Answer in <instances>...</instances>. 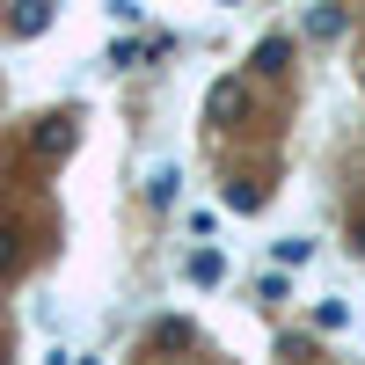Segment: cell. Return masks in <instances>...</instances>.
<instances>
[{
  "label": "cell",
  "instance_id": "obj_1",
  "mask_svg": "<svg viewBox=\"0 0 365 365\" xmlns=\"http://www.w3.org/2000/svg\"><path fill=\"white\" fill-rule=\"evenodd\" d=\"M66 146H73V117H44V125H37V154H44V161H58Z\"/></svg>",
  "mask_w": 365,
  "mask_h": 365
},
{
  "label": "cell",
  "instance_id": "obj_2",
  "mask_svg": "<svg viewBox=\"0 0 365 365\" xmlns=\"http://www.w3.org/2000/svg\"><path fill=\"white\" fill-rule=\"evenodd\" d=\"M285 58H292V44H285V37H263V44L249 51V66H256V73H285Z\"/></svg>",
  "mask_w": 365,
  "mask_h": 365
},
{
  "label": "cell",
  "instance_id": "obj_3",
  "mask_svg": "<svg viewBox=\"0 0 365 365\" xmlns=\"http://www.w3.org/2000/svg\"><path fill=\"white\" fill-rule=\"evenodd\" d=\"M44 22H51V0H22V15H15V37H37Z\"/></svg>",
  "mask_w": 365,
  "mask_h": 365
},
{
  "label": "cell",
  "instance_id": "obj_4",
  "mask_svg": "<svg viewBox=\"0 0 365 365\" xmlns=\"http://www.w3.org/2000/svg\"><path fill=\"white\" fill-rule=\"evenodd\" d=\"M241 110V81H220V88H212V117H234Z\"/></svg>",
  "mask_w": 365,
  "mask_h": 365
},
{
  "label": "cell",
  "instance_id": "obj_5",
  "mask_svg": "<svg viewBox=\"0 0 365 365\" xmlns=\"http://www.w3.org/2000/svg\"><path fill=\"white\" fill-rule=\"evenodd\" d=\"M220 270H227V263L212 256V249H197V256H190V278H197V285H220Z\"/></svg>",
  "mask_w": 365,
  "mask_h": 365
},
{
  "label": "cell",
  "instance_id": "obj_6",
  "mask_svg": "<svg viewBox=\"0 0 365 365\" xmlns=\"http://www.w3.org/2000/svg\"><path fill=\"white\" fill-rule=\"evenodd\" d=\"M307 256H314L307 234H285V241H278V263H307Z\"/></svg>",
  "mask_w": 365,
  "mask_h": 365
},
{
  "label": "cell",
  "instance_id": "obj_7",
  "mask_svg": "<svg viewBox=\"0 0 365 365\" xmlns=\"http://www.w3.org/2000/svg\"><path fill=\"white\" fill-rule=\"evenodd\" d=\"M227 205H234V212H256L263 190H256V182H227Z\"/></svg>",
  "mask_w": 365,
  "mask_h": 365
},
{
  "label": "cell",
  "instance_id": "obj_8",
  "mask_svg": "<svg viewBox=\"0 0 365 365\" xmlns=\"http://www.w3.org/2000/svg\"><path fill=\"white\" fill-rule=\"evenodd\" d=\"M175 182H182L175 168H154V182H146V197H154V205H168V197H175Z\"/></svg>",
  "mask_w": 365,
  "mask_h": 365
},
{
  "label": "cell",
  "instance_id": "obj_9",
  "mask_svg": "<svg viewBox=\"0 0 365 365\" xmlns=\"http://www.w3.org/2000/svg\"><path fill=\"white\" fill-rule=\"evenodd\" d=\"M336 29H344V8H322V15L307 22V37H336Z\"/></svg>",
  "mask_w": 365,
  "mask_h": 365
},
{
  "label": "cell",
  "instance_id": "obj_10",
  "mask_svg": "<svg viewBox=\"0 0 365 365\" xmlns=\"http://www.w3.org/2000/svg\"><path fill=\"white\" fill-rule=\"evenodd\" d=\"M314 322H322V329H344V322H351V307H344V299H322Z\"/></svg>",
  "mask_w": 365,
  "mask_h": 365
},
{
  "label": "cell",
  "instance_id": "obj_11",
  "mask_svg": "<svg viewBox=\"0 0 365 365\" xmlns=\"http://www.w3.org/2000/svg\"><path fill=\"white\" fill-rule=\"evenodd\" d=\"M351 249H358V256H365V220H351Z\"/></svg>",
  "mask_w": 365,
  "mask_h": 365
},
{
  "label": "cell",
  "instance_id": "obj_12",
  "mask_svg": "<svg viewBox=\"0 0 365 365\" xmlns=\"http://www.w3.org/2000/svg\"><path fill=\"white\" fill-rule=\"evenodd\" d=\"M358 88H365V66H358Z\"/></svg>",
  "mask_w": 365,
  "mask_h": 365
}]
</instances>
